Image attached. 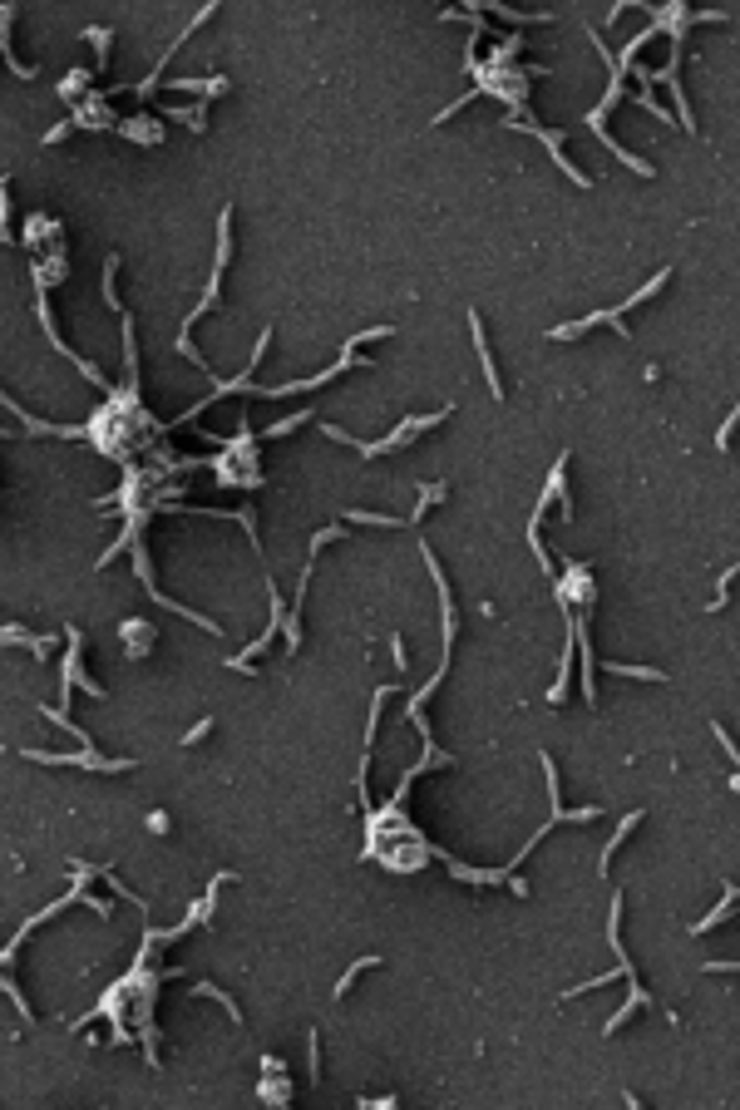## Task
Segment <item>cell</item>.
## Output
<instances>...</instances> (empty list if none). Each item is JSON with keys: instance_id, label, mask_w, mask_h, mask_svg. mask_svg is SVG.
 I'll use <instances>...</instances> for the list:
<instances>
[{"instance_id": "cell-11", "label": "cell", "mask_w": 740, "mask_h": 1110, "mask_svg": "<svg viewBox=\"0 0 740 1110\" xmlns=\"http://www.w3.org/2000/svg\"><path fill=\"white\" fill-rule=\"evenodd\" d=\"M118 642H124L128 662H144V656H153V646H158V627L148 622V617H124V622H118Z\"/></svg>"}, {"instance_id": "cell-31", "label": "cell", "mask_w": 740, "mask_h": 1110, "mask_svg": "<svg viewBox=\"0 0 740 1110\" xmlns=\"http://www.w3.org/2000/svg\"><path fill=\"white\" fill-rule=\"evenodd\" d=\"M612 676H631V681H671L661 666H627V662H607Z\"/></svg>"}, {"instance_id": "cell-34", "label": "cell", "mask_w": 740, "mask_h": 1110, "mask_svg": "<svg viewBox=\"0 0 740 1110\" xmlns=\"http://www.w3.org/2000/svg\"><path fill=\"white\" fill-rule=\"evenodd\" d=\"M0 242H10V173H0Z\"/></svg>"}, {"instance_id": "cell-23", "label": "cell", "mask_w": 740, "mask_h": 1110, "mask_svg": "<svg viewBox=\"0 0 740 1110\" xmlns=\"http://www.w3.org/2000/svg\"><path fill=\"white\" fill-rule=\"evenodd\" d=\"M736 898H740V889H736V883H726V893H720V903H716V908L706 913V918H696V923H691V932H710V928H720V923L730 918V908H736Z\"/></svg>"}, {"instance_id": "cell-33", "label": "cell", "mask_w": 740, "mask_h": 1110, "mask_svg": "<svg viewBox=\"0 0 740 1110\" xmlns=\"http://www.w3.org/2000/svg\"><path fill=\"white\" fill-rule=\"evenodd\" d=\"M84 40L94 45V55H99V70H104V60H109V40H114V30H109V25H89V30H84Z\"/></svg>"}, {"instance_id": "cell-27", "label": "cell", "mask_w": 740, "mask_h": 1110, "mask_svg": "<svg viewBox=\"0 0 740 1110\" xmlns=\"http://www.w3.org/2000/svg\"><path fill=\"white\" fill-rule=\"evenodd\" d=\"M345 524L351 528H400L405 518H395V514H370V508H345Z\"/></svg>"}, {"instance_id": "cell-15", "label": "cell", "mask_w": 740, "mask_h": 1110, "mask_svg": "<svg viewBox=\"0 0 740 1110\" xmlns=\"http://www.w3.org/2000/svg\"><path fill=\"white\" fill-rule=\"evenodd\" d=\"M469 336H474V351H479V360H483V380H489V395L493 400H503V380H499V360H493V346H489V336H483V317L469 307Z\"/></svg>"}, {"instance_id": "cell-10", "label": "cell", "mask_w": 740, "mask_h": 1110, "mask_svg": "<svg viewBox=\"0 0 740 1110\" xmlns=\"http://www.w3.org/2000/svg\"><path fill=\"white\" fill-rule=\"evenodd\" d=\"M69 124H74V129H114L118 114L109 109V94L104 90H89L79 104H69Z\"/></svg>"}, {"instance_id": "cell-39", "label": "cell", "mask_w": 740, "mask_h": 1110, "mask_svg": "<svg viewBox=\"0 0 740 1110\" xmlns=\"http://www.w3.org/2000/svg\"><path fill=\"white\" fill-rule=\"evenodd\" d=\"M390 652H395V672H410V656H405V637L400 632H390Z\"/></svg>"}, {"instance_id": "cell-7", "label": "cell", "mask_w": 740, "mask_h": 1110, "mask_svg": "<svg viewBox=\"0 0 740 1110\" xmlns=\"http://www.w3.org/2000/svg\"><path fill=\"white\" fill-rule=\"evenodd\" d=\"M74 686H84L94 701H104V696H109L104 686H99L94 676L84 672V632L69 622V627H65V696H59V706H65V711H69V696H74Z\"/></svg>"}, {"instance_id": "cell-5", "label": "cell", "mask_w": 740, "mask_h": 1110, "mask_svg": "<svg viewBox=\"0 0 740 1110\" xmlns=\"http://www.w3.org/2000/svg\"><path fill=\"white\" fill-rule=\"evenodd\" d=\"M25 760L35 765H79V770H94V775H118V770H138L134 755H99L94 745L89 750H74V755H59V750H20Z\"/></svg>"}, {"instance_id": "cell-22", "label": "cell", "mask_w": 740, "mask_h": 1110, "mask_svg": "<svg viewBox=\"0 0 740 1110\" xmlns=\"http://www.w3.org/2000/svg\"><path fill=\"white\" fill-rule=\"evenodd\" d=\"M641 819H647V810H631V814H622V824H617V834H612V839L607 844H602V854H597V873H612V854H617L622 849V844H627L631 839V829H637V824Z\"/></svg>"}, {"instance_id": "cell-36", "label": "cell", "mask_w": 740, "mask_h": 1110, "mask_svg": "<svg viewBox=\"0 0 740 1110\" xmlns=\"http://www.w3.org/2000/svg\"><path fill=\"white\" fill-rule=\"evenodd\" d=\"M341 538H345V528H341V524H331V528H321V533H311V558L321 553V548L341 543Z\"/></svg>"}, {"instance_id": "cell-4", "label": "cell", "mask_w": 740, "mask_h": 1110, "mask_svg": "<svg viewBox=\"0 0 740 1110\" xmlns=\"http://www.w3.org/2000/svg\"><path fill=\"white\" fill-rule=\"evenodd\" d=\"M454 410H459V405H454V400H444V405L434 410V415H405L400 425H395V429H390V435H385V439H375V445H361V439H355V455H361V459H380V455H395V449L414 445V435H424V429L444 425V420H449Z\"/></svg>"}, {"instance_id": "cell-25", "label": "cell", "mask_w": 740, "mask_h": 1110, "mask_svg": "<svg viewBox=\"0 0 740 1110\" xmlns=\"http://www.w3.org/2000/svg\"><path fill=\"white\" fill-rule=\"evenodd\" d=\"M193 992H197V997H213L217 1007H222L227 1017L237 1021V1027H242V1007H237V997H232V992H222L217 982H207V977H197V982H193Z\"/></svg>"}, {"instance_id": "cell-16", "label": "cell", "mask_w": 740, "mask_h": 1110, "mask_svg": "<svg viewBox=\"0 0 740 1110\" xmlns=\"http://www.w3.org/2000/svg\"><path fill=\"white\" fill-rule=\"evenodd\" d=\"M20 242H25V247H35V252H49V247H59V242H65V222L45 218V212H30Z\"/></svg>"}, {"instance_id": "cell-28", "label": "cell", "mask_w": 740, "mask_h": 1110, "mask_svg": "<svg viewBox=\"0 0 740 1110\" xmlns=\"http://www.w3.org/2000/svg\"><path fill=\"white\" fill-rule=\"evenodd\" d=\"M666 282H671V267H661V272H657V277H651V282H641V287H637V291H631V297H627V301H617V311H631V307H641V301H651V297H657V291H661V287H666Z\"/></svg>"}, {"instance_id": "cell-26", "label": "cell", "mask_w": 740, "mask_h": 1110, "mask_svg": "<svg viewBox=\"0 0 740 1110\" xmlns=\"http://www.w3.org/2000/svg\"><path fill=\"white\" fill-rule=\"evenodd\" d=\"M89 90H94V74H89V70H69L65 80H59V100H65V104H79Z\"/></svg>"}, {"instance_id": "cell-3", "label": "cell", "mask_w": 740, "mask_h": 1110, "mask_svg": "<svg viewBox=\"0 0 740 1110\" xmlns=\"http://www.w3.org/2000/svg\"><path fill=\"white\" fill-rule=\"evenodd\" d=\"M227 262H232V203H227V208L217 212V257H213V272H207L203 297H197V307L187 311V321H183V331H178V336H193V321H197V317H207L213 307H222V277H227Z\"/></svg>"}, {"instance_id": "cell-44", "label": "cell", "mask_w": 740, "mask_h": 1110, "mask_svg": "<svg viewBox=\"0 0 740 1110\" xmlns=\"http://www.w3.org/2000/svg\"><path fill=\"white\" fill-rule=\"evenodd\" d=\"M627 5H631V0H617V5H612V11H607V25H617L622 15H627Z\"/></svg>"}, {"instance_id": "cell-13", "label": "cell", "mask_w": 740, "mask_h": 1110, "mask_svg": "<svg viewBox=\"0 0 740 1110\" xmlns=\"http://www.w3.org/2000/svg\"><path fill=\"white\" fill-rule=\"evenodd\" d=\"M543 755V775H548V800H553V824H592L602 814V804H582V810H562V800H558V765H553V755L548 750H538Z\"/></svg>"}, {"instance_id": "cell-41", "label": "cell", "mask_w": 740, "mask_h": 1110, "mask_svg": "<svg viewBox=\"0 0 740 1110\" xmlns=\"http://www.w3.org/2000/svg\"><path fill=\"white\" fill-rule=\"evenodd\" d=\"M148 829H153V834H168V829H173V819H168L163 810H148Z\"/></svg>"}, {"instance_id": "cell-18", "label": "cell", "mask_w": 740, "mask_h": 1110, "mask_svg": "<svg viewBox=\"0 0 740 1110\" xmlns=\"http://www.w3.org/2000/svg\"><path fill=\"white\" fill-rule=\"evenodd\" d=\"M0 646H25L30 656L45 662V656L55 652V637H39V632H30V627H20V622H0Z\"/></svg>"}, {"instance_id": "cell-17", "label": "cell", "mask_w": 740, "mask_h": 1110, "mask_svg": "<svg viewBox=\"0 0 740 1110\" xmlns=\"http://www.w3.org/2000/svg\"><path fill=\"white\" fill-rule=\"evenodd\" d=\"M114 134H118V139H128V143H138V149H158V143H163V124H158L153 114H134V119H118Z\"/></svg>"}, {"instance_id": "cell-1", "label": "cell", "mask_w": 740, "mask_h": 1110, "mask_svg": "<svg viewBox=\"0 0 740 1110\" xmlns=\"http://www.w3.org/2000/svg\"><path fill=\"white\" fill-rule=\"evenodd\" d=\"M607 942H612V952H617V967L612 972H602V977H592V982H578V987H568L562 992V1002H572V997H582V992H597L602 982H612V977H622L627 982V1002H622L617 1011L607 1017V1027H602V1036H617V1027L631 1017L637 1007H657V997H651L647 987H641V977H637V967H631V958H627V948H622V893H612V913H607Z\"/></svg>"}, {"instance_id": "cell-9", "label": "cell", "mask_w": 740, "mask_h": 1110, "mask_svg": "<svg viewBox=\"0 0 740 1110\" xmlns=\"http://www.w3.org/2000/svg\"><path fill=\"white\" fill-rule=\"evenodd\" d=\"M622 311L617 307H607V311H588V317H578V321H562V326H548V341H578V336H588L592 326H612L622 341H631V326L627 321H617Z\"/></svg>"}, {"instance_id": "cell-32", "label": "cell", "mask_w": 740, "mask_h": 1110, "mask_svg": "<svg viewBox=\"0 0 740 1110\" xmlns=\"http://www.w3.org/2000/svg\"><path fill=\"white\" fill-rule=\"evenodd\" d=\"M168 114H173V119H183L187 129L197 134V139L207 134V104H203V100H197V104H187V109H168Z\"/></svg>"}, {"instance_id": "cell-37", "label": "cell", "mask_w": 740, "mask_h": 1110, "mask_svg": "<svg viewBox=\"0 0 740 1110\" xmlns=\"http://www.w3.org/2000/svg\"><path fill=\"white\" fill-rule=\"evenodd\" d=\"M631 104H637V109H647V114H657V119H661V124H671V109H661V104H657V100H651V94H647V90H641V94H631Z\"/></svg>"}, {"instance_id": "cell-14", "label": "cell", "mask_w": 740, "mask_h": 1110, "mask_svg": "<svg viewBox=\"0 0 740 1110\" xmlns=\"http://www.w3.org/2000/svg\"><path fill=\"white\" fill-rule=\"evenodd\" d=\"M30 277H35V291H55L59 282L69 277V247H65V242H59V247H49L45 257H35Z\"/></svg>"}, {"instance_id": "cell-38", "label": "cell", "mask_w": 740, "mask_h": 1110, "mask_svg": "<svg viewBox=\"0 0 740 1110\" xmlns=\"http://www.w3.org/2000/svg\"><path fill=\"white\" fill-rule=\"evenodd\" d=\"M213 715H203V721H197V725H187V731H183V745H197V741H203V735H213Z\"/></svg>"}, {"instance_id": "cell-42", "label": "cell", "mask_w": 740, "mask_h": 1110, "mask_svg": "<svg viewBox=\"0 0 740 1110\" xmlns=\"http://www.w3.org/2000/svg\"><path fill=\"white\" fill-rule=\"evenodd\" d=\"M736 420H740V415H736V410H730V415H726V420H720V435H716V449H726V445H730V429H736Z\"/></svg>"}, {"instance_id": "cell-8", "label": "cell", "mask_w": 740, "mask_h": 1110, "mask_svg": "<svg viewBox=\"0 0 740 1110\" xmlns=\"http://www.w3.org/2000/svg\"><path fill=\"white\" fill-rule=\"evenodd\" d=\"M503 129H523V134H533V139H538L543 149L553 153V163H558V169L568 173L572 183H578V188H592V178H588V173H582L578 163L568 159V134H562V129H543L538 119H523V124H503Z\"/></svg>"}, {"instance_id": "cell-29", "label": "cell", "mask_w": 740, "mask_h": 1110, "mask_svg": "<svg viewBox=\"0 0 740 1110\" xmlns=\"http://www.w3.org/2000/svg\"><path fill=\"white\" fill-rule=\"evenodd\" d=\"M444 499H449V484H420V499H414V508H410V518H405V524H420L424 508L444 504Z\"/></svg>"}, {"instance_id": "cell-30", "label": "cell", "mask_w": 740, "mask_h": 1110, "mask_svg": "<svg viewBox=\"0 0 740 1110\" xmlns=\"http://www.w3.org/2000/svg\"><path fill=\"white\" fill-rule=\"evenodd\" d=\"M301 425H311V410H296V415H286V420H272V425L262 429V439H286V435H296Z\"/></svg>"}, {"instance_id": "cell-2", "label": "cell", "mask_w": 740, "mask_h": 1110, "mask_svg": "<svg viewBox=\"0 0 740 1110\" xmlns=\"http://www.w3.org/2000/svg\"><path fill=\"white\" fill-rule=\"evenodd\" d=\"M207 469L217 474L213 484L222 489H262V445L252 439L247 420H237V439H222L217 455L207 459Z\"/></svg>"}, {"instance_id": "cell-6", "label": "cell", "mask_w": 740, "mask_h": 1110, "mask_svg": "<svg viewBox=\"0 0 740 1110\" xmlns=\"http://www.w3.org/2000/svg\"><path fill=\"white\" fill-rule=\"evenodd\" d=\"M553 597H558L562 612H588L592 597H597V583H592V568L582 563V558H568L558 573V587H553Z\"/></svg>"}, {"instance_id": "cell-35", "label": "cell", "mask_w": 740, "mask_h": 1110, "mask_svg": "<svg viewBox=\"0 0 740 1110\" xmlns=\"http://www.w3.org/2000/svg\"><path fill=\"white\" fill-rule=\"evenodd\" d=\"M306 1061H311V1080L321 1086V1031L311 1027V1036H306Z\"/></svg>"}, {"instance_id": "cell-12", "label": "cell", "mask_w": 740, "mask_h": 1110, "mask_svg": "<svg viewBox=\"0 0 740 1110\" xmlns=\"http://www.w3.org/2000/svg\"><path fill=\"white\" fill-rule=\"evenodd\" d=\"M262 1106H292V1076H286L282 1056H262V1086H257Z\"/></svg>"}, {"instance_id": "cell-21", "label": "cell", "mask_w": 740, "mask_h": 1110, "mask_svg": "<svg viewBox=\"0 0 740 1110\" xmlns=\"http://www.w3.org/2000/svg\"><path fill=\"white\" fill-rule=\"evenodd\" d=\"M474 11H479V15H499V21H509V25H548L553 21V11H513V5H499V0H479Z\"/></svg>"}, {"instance_id": "cell-43", "label": "cell", "mask_w": 740, "mask_h": 1110, "mask_svg": "<svg viewBox=\"0 0 740 1110\" xmlns=\"http://www.w3.org/2000/svg\"><path fill=\"white\" fill-rule=\"evenodd\" d=\"M69 129H74V124H69V119H59L55 129H45V139H39V143H59V139H65Z\"/></svg>"}, {"instance_id": "cell-40", "label": "cell", "mask_w": 740, "mask_h": 1110, "mask_svg": "<svg viewBox=\"0 0 740 1110\" xmlns=\"http://www.w3.org/2000/svg\"><path fill=\"white\" fill-rule=\"evenodd\" d=\"M710 735H716V741H720V750H726L730 760H736V741H730V731H726V725H720V721H710Z\"/></svg>"}, {"instance_id": "cell-19", "label": "cell", "mask_w": 740, "mask_h": 1110, "mask_svg": "<svg viewBox=\"0 0 740 1110\" xmlns=\"http://www.w3.org/2000/svg\"><path fill=\"white\" fill-rule=\"evenodd\" d=\"M163 90H173V94H193V100L213 104V100H222V94L232 90V80H227V74H207V80H168Z\"/></svg>"}, {"instance_id": "cell-24", "label": "cell", "mask_w": 740, "mask_h": 1110, "mask_svg": "<svg viewBox=\"0 0 740 1110\" xmlns=\"http://www.w3.org/2000/svg\"><path fill=\"white\" fill-rule=\"evenodd\" d=\"M380 962H385V958H380V952H361V958H355V962H351V967H345V972H341V982H335V992H331V997H335V1002H341V997H345V992H351V987H355V977H361V972H370V967H380Z\"/></svg>"}, {"instance_id": "cell-20", "label": "cell", "mask_w": 740, "mask_h": 1110, "mask_svg": "<svg viewBox=\"0 0 740 1110\" xmlns=\"http://www.w3.org/2000/svg\"><path fill=\"white\" fill-rule=\"evenodd\" d=\"M543 499H558V508H562V518H572V494H568V455H558L553 459V469H548V479H543Z\"/></svg>"}]
</instances>
